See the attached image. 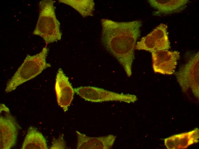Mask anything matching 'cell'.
<instances>
[{"mask_svg": "<svg viewBox=\"0 0 199 149\" xmlns=\"http://www.w3.org/2000/svg\"><path fill=\"white\" fill-rule=\"evenodd\" d=\"M101 41L104 47L123 67L127 75L132 74L136 41L140 35L139 20L118 22L107 19L100 20Z\"/></svg>", "mask_w": 199, "mask_h": 149, "instance_id": "6da1fadb", "label": "cell"}, {"mask_svg": "<svg viewBox=\"0 0 199 149\" xmlns=\"http://www.w3.org/2000/svg\"><path fill=\"white\" fill-rule=\"evenodd\" d=\"M55 1L43 0L39 3V12L33 34L40 36L47 45L60 40L62 33L54 3Z\"/></svg>", "mask_w": 199, "mask_h": 149, "instance_id": "7a4b0ae2", "label": "cell"}, {"mask_svg": "<svg viewBox=\"0 0 199 149\" xmlns=\"http://www.w3.org/2000/svg\"><path fill=\"white\" fill-rule=\"evenodd\" d=\"M48 51L46 46L36 54L27 55L22 64L8 82L5 92L14 91L19 86L34 78L44 70L51 67V65L46 60Z\"/></svg>", "mask_w": 199, "mask_h": 149, "instance_id": "3957f363", "label": "cell"}, {"mask_svg": "<svg viewBox=\"0 0 199 149\" xmlns=\"http://www.w3.org/2000/svg\"><path fill=\"white\" fill-rule=\"evenodd\" d=\"M199 52L193 54L175 73L182 91L191 90L197 98L199 97Z\"/></svg>", "mask_w": 199, "mask_h": 149, "instance_id": "277c9868", "label": "cell"}, {"mask_svg": "<svg viewBox=\"0 0 199 149\" xmlns=\"http://www.w3.org/2000/svg\"><path fill=\"white\" fill-rule=\"evenodd\" d=\"M74 90L80 97L92 102L118 101L129 103H134L137 100L134 95L118 93L95 87H81L74 88Z\"/></svg>", "mask_w": 199, "mask_h": 149, "instance_id": "5b68a950", "label": "cell"}, {"mask_svg": "<svg viewBox=\"0 0 199 149\" xmlns=\"http://www.w3.org/2000/svg\"><path fill=\"white\" fill-rule=\"evenodd\" d=\"M0 148L10 149L15 146L17 140L19 126L9 108L0 105Z\"/></svg>", "mask_w": 199, "mask_h": 149, "instance_id": "8992f818", "label": "cell"}, {"mask_svg": "<svg viewBox=\"0 0 199 149\" xmlns=\"http://www.w3.org/2000/svg\"><path fill=\"white\" fill-rule=\"evenodd\" d=\"M168 26L161 23L146 36L137 42L135 49L149 51L151 53L170 47L167 32Z\"/></svg>", "mask_w": 199, "mask_h": 149, "instance_id": "52a82bcc", "label": "cell"}, {"mask_svg": "<svg viewBox=\"0 0 199 149\" xmlns=\"http://www.w3.org/2000/svg\"><path fill=\"white\" fill-rule=\"evenodd\" d=\"M151 53L152 67L155 73L171 75L175 72L180 57L179 52L164 50Z\"/></svg>", "mask_w": 199, "mask_h": 149, "instance_id": "ba28073f", "label": "cell"}, {"mask_svg": "<svg viewBox=\"0 0 199 149\" xmlns=\"http://www.w3.org/2000/svg\"><path fill=\"white\" fill-rule=\"evenodd\" d=\"M55 89L57 103L66 112L73 100L75 91L68 77L61 68L56 74Z\"/></svg>", "mask_w": 199, "mask_h": 149, "instance_id": "9c48e42d", "label": "cell"}, {"mask_svg": "<svg viewBox=\"0 0 199 149\" xmlns=\"http://www.w3.org/2000/svg\"><path fill=\"white\" fill-rule=\"evenodd\" d=\"M76 133L77 149H109L113 146L117 138L116 136L112 134L93 137L77 131Z\"/></svg>", "mask_w": 199, "mask_h": 149, "instance_id": "30bf717a", "label": "cell"}, {"mask_svg": "<svg viewBox=\"0 0 199 149\" xmlns=\"http://www.w3.org/2000/svg\"><path fill=\"white\" fill-rule=\"evenodd\" d=\"M199 129L196 128L190 132L173 135L164 140L167 149H178L187 148L199 141Z\"/></svg>", "mask_w": 199, "mask_h": 149, "instance_id": "8fae6325", "label": "cell"}, {"mask_svg": "<svg viewBox=\"0 0 199 149\" xmlns=\"http://www.w3.org/2000/svg\"><path fill=\"white\" fill-rule=\"evenodd\" d=\"M150 5L158 10L159 14H168L183 10L189 2L188 0H149Z\"/></svg>", "mask_w": 199, "mask_h": 149, "instance_id": "7c38bea8", "label": "cell"}, {"mask_svg": "<svg viewBox=\"0 0 199 149\" xmlns=\"http://www.w3.org/2000/svg\"><path fill=\"white\" fill-rule=\"evenodd\" d=\"M22 149H47L46 140L41 133L31 126L27 131L21 147Z\"/></svg>", "mask_w": 199, "mask_h": 149, "instance_id": "4fadbf2b", "label": "cell"}, {"mask_svg": "<svg viewBox=\"0 0 199 149\" xmlns=\"http://www.w3.org/2000/svg\"><path fill=\"white\" fill-rule=\"evenodd\" d=\"M58 1L71 7L83 18L93 15L95 3L93 0H59Z\"/></svg>", "mask_w": 199, "mask_h": 149, "instance_id": "5bb4252c", "label": "cell"}, {"mask_svg": "<svg viewBox=\"0 0 199 149\" xmlns=\"http://www.w3.org/2000/svg\"><path fill=\"white\" fill-rule=\"evenodd\" d=\"M66 148L65 142L63 134L61 135L57 139H54L50 149H64Z\"/></svg>", "mask_w": 199, "mask_h": 149, "instance_id": "9a60e30c", "label": "cell"}]
</instances>
